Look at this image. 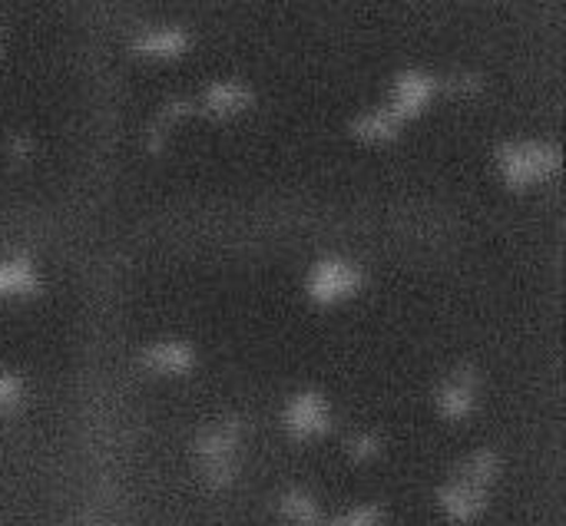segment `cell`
Here are the masks:
<instances>
[{"label": "cell", "mask_w": 566, "mask_h": 526, "mask_svg": "<svg viewBox=\"0 0 566 526\" xmlns=\"http://www.w3.org/2000/svg\"><path fill=\"white\" fill-rule=\"evenodd\" d=\"M242 418L229 414L212 421L209 428H202L192 441V454H196V467L199 477L209 491H229L235 484L239 474V444H242Z\"/></svg>", "instance_id": "6da1fadb"}, {"label": "cell", "mask_w": 566, "mask_h": 526, "mask_svg": "<svg viewBox=\"0 0 566 526\" xmlns=\"http://www.w3.org/2000/svg\"><path fill=\"white\" fill-rule=\"evenodd\" d=\"M494 159H497V172H501L504 186L514 192L544 186V182L557 179L564 169V149L557 143H541V139L501 143Z\"/></svg>", "instance_id": "7a4b0ae2"}, {"label": "cell", "mask_w": 566, "mask_h": 526, "mask_svg": "<svg viewBox=\"0 0 566 526\" xmlns=\"http://www.w3.org/2000/svg\"><path fill=\"white\" fill-rule=\"evenodd\" d=\"M361 285H365L361 265L338 259V255H325L308 269L305 295H308V302H315L322 308H335V305L355 298L361 292Z\"/></svg>", "instance_id": "3957f363"}, {"label": "cell", "mask_w": 566, "mask_h": 526, "mask_svg": "<svg viewBox=\"0 0 566 526\" xmlns=\"http://www.w3.org/2000/svg\"><path fill=\"white\" fill-rule=\"evenodd\" d=\"M282 428L292 441H318L332 431V404L322 391L302 388L282 411Z\"/></svg>", "instance_id": "277c9868"}, {"label": "cell", "mask_w": 566, "mask_h": 526, "mask_svg": "<svg viewBox=\"0 0 566 526\" xmlns=\"http://www.w3.org/2000/svg\"><path fill=\"white\" fill-rule=\"evenodd\" d=\"M438 80L431 76V73H424V70H418V66H411V70H401L398 76H395V83H391V103L385 106L401 126L405 123H415L418 116H424L428 109H431V103H434V96H438Z\"/></svg>", "instance_id": "5b68a950"}, {"label": "cell", "mask_w": 566, "mask_h": 526, "mask_svg": "<svg viewBox=\"0 0 566 526\" xmlns=\"http://www.w3.org/2000/svg\"><path fill=\"white\" fill-rule=\"evenodd\" d=\"M478 371L474 365H458L434 391V408L448 424H461L478 408Z\"/></svg>", "instance_id": "8992f818"}, {"label": "cell", "mask_w": 566, "mask_h": 526, "mask_svg": "<svg viewBox=\"0 0 566 526\" xmlns=\"http://www.w3.org/2000/svg\"><path fill=\"white\" fill-rule=\"evenodd\" d=\"M255 103V93L239 83V80H216L202 90L199 103H196V113L209 116V119H235L242 113H249Z\"/></svg>", "instance_id": "52a82bcc"}, {"label": "cell", "mask_w": 566, "mask_h": 526, "mask_svg": "<svg viewBox=\"0 0 566 526\" xmlns=\"http://www.w3.org/2000/svg\"><path fill=\"white\" fill-rule=\"evenodd\" d=\"M139 365L159 378H186L196 368V348L182 338H159L143 348Z\"/></svg>", "instance_id": "ba28073f"}, {"label": "cell", "mask_w": 566, "mask_h": 526, "mask_svg": "<svg viewBox=\"0 0 566 526\" xmlns=\"http://www.w3.org/2000/svg\"><path fill=\"white\" fill-rule=\"evenodd\" d=\"M434 501H438L441 514H444L451 524H474V520L488 511L491 494L474 491V487H468V484H461V481H454V477H451L448 484H441V487H438Z\"/></svg>", "instance_id": "9c48e42d"}, {"label": "cell", "mask_w": 566, "mask_h": 526, "mask_svg": "<svg viewBox=\"0 0 566 526\" xmlns=\"http://www.w3.org/2000/svg\"><path fill=\"white\" fill-rule=\"evenodd\" d=\"M129 50L143 60H176L189 50V33L182 27H149L133 36Z\"/></svg>", "instance_id": "30bf717a"}, {"label": "cell", "mask_w": 566, "mask_h": 526, "mask_svg": "<svg viewBox=\"0 0 566 526\" xmlns=\"http://www.w3.org/2000/svg\"><path fill=\"white\" fill-rule=\"evenodd\" d=\"M40 288H43V278L36 272V262L27 252L0 259V298H33L40 295Z\"/></svg>", "instance_id": "8fae6325"}, {"label": "cell", "mask_w": 566, "mask_h": 526, "mask_svg": "<svg viewBox=\"0 0 566 526\" xmlns=\"http://www.w3.org/2000/svg\"><path fill=\"white\" fill-rule=\"evenodd\" d=\"M189 116H196V99H189V96H169V99L159 106V113L153 116V123L146 126V149H149L153 156H159V152L169 146L172 129H176L182 119H189Z\"/></svg>", "instance_id": "7c38bea8"}, {"label": "cell", "mask_w": 566, "mask_h": 526, "mask_svg": "<svg viewBox=\"0 0 566 526\" xmlns=\"http://www.w3.org/2000/svg\"><path fill=\"white\" fill-rule=\"evenodd\" d=\"M451 477L461 481V484H468V487H474V491L491 494V487H494L497 477H501V457H497V451H491V448H478V451H471V454L454 467Z\"/></svg>", "instance_id": "4fadbf2b"}, {"label": "cell", "mask_w": 566, "mask_h": 526, "mask_svg": "<svg viewBox=\"0 0 566 526\" xmlns=\"http://www.w3.org/2000/svg\"><path fill=\"white\" fill-rule=\"evenodd\" d=\"M401 129L405 126L388 109H368V113H361V116H355L348 123V133L365 146H388V143H395L401 136Z\"/></svg>", "instance_id": "5bb4252c"}, {"label": "cell", "mask_w": 566, "mask_h": 526, "mask_svg": "<svg viewBox=\"0 0 566 526\" xmlns=\"http://www.w3.org/2000/svg\"><path fill=\"white\" fill-rule=\"evenodd\" d=\"M275 507H279V517H282L285 524H292V526H322L325 524L318 501H315L308 491H302V487H289V491H282Z\"/></svg>", "instance_id": "9a60e30c"}, {"label": "cell", "mask_w": 566, "mask_h": 526, "mask_svg": "<svg viewBox=\"0 0 566 526\" xmlns=\"http://www.w3.org/2000/svg\"><path fill=\"white\" fill-rule=\"evenodd\" d=\"M438 86H444V93H448V96L474 99V96H481V93H484L488 80H484V73H478V70H454V73H451L444 83H438Z\"/></svg>", "instance_id": "2e32d148"}, {"label": "cell", "mask_w": 566, "mask_h": 526, "mask_svg": "<svg viewBox=\"0 0 566 526\" xmlns=\"http://www.w3.org/2000/svg\"><path fill=\"white\" fill-rule=\"evenodd\" d=\"M27 401V381L13 371H0V418H10Z\"/></svg>", "instance_id": "e0dca14e"}, {"label": "cell", "mask_w": 566, "mask_h": 526, "mask_svg": "<svg viewBox=\"0 0 566 526\" xmlns=\"http://www.w3.org/2000/svg\"><path fill=\"white\" fill-rule=\"evenodd\" d=\"M345 451H348V457H352L355 464H371V461H378V457H381L385 441H381L378 434H368V431H365V434L348 438Z\"/></svg>", "instance_id": "ac0fdd59"}, {"label": "cell", "mask_w": 566, "mask_h": 526, "mask_svg": "<svg viewBox=\"0 0 566 526\" xmlns=\"http://www.w3.org/2000/svg\"><path fill=\"white\" fill-rule=\"evenodd\" d=\"M322 526H385V511L378 504H361L335 520H325Z\"/></svg>", "instance_id": "d6986e66"}, {"label": "cell", "mask_w": 566, "mask_h": 526, "mask_svg": "<svg viewBox=\"0 0 566 526\" xmlns=\"http://www.w3.org/2000/svg\"><path fill=\"white\" fill-rule=\"evenodd\" d=\"M7 159H10V166H27L33 159V139L27 133H13L7 139Z\"/></svg>", "instance_id": "ffe728a7"}]
</instances>
